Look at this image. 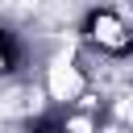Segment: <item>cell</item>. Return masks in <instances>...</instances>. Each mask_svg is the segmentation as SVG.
<instances>
[{
    "label": "cell",
    "mask_w": 133,
    "mask_h": 133,
    "mask_svg": "<svg viewBox=\"0 0 133 133\" xmlns=\"http://www.w3.org/2000/svg\"><path fill=\"white\" fill-rule=\"evenodd\" d=\"M96 37H104L108 46H121V42H125V37H121V25H116L112 17H100V21H96Z\"/></svg>",
    "instance_id": "7a4b0ae2"
},
{
    "label": "cell",
    "mask_w": 133,
    "mask_h": 133,
    "mask_svg": "<svg viewBox=\"0 0 133 133\" xmlns=\"http://www.w3.org/2000/svg\"><path fill=\"white\" fill-rule=\"evenodd\" d=\"M125 121H129V125H133V104H125Z\"/></svg>",
    "instance_id": "3957f363"
},
{
    "label": "cell",
    "mask_w": 133,
    "mask_h": 133,
    "mask_svg": "<svg viewBox=\"0 0 133 133\" xmlns=\"http://www.w3.org/2000/svg\"><path fill=\"white\" fill-rule=\"evenodd\" d=\"M79 87H83L79 71H75L66 58H58V62L50 66V96H54V100H75V96H79Z\"/></svg>",
    "instance_id": "6da1fadb"
}]
</instances>
